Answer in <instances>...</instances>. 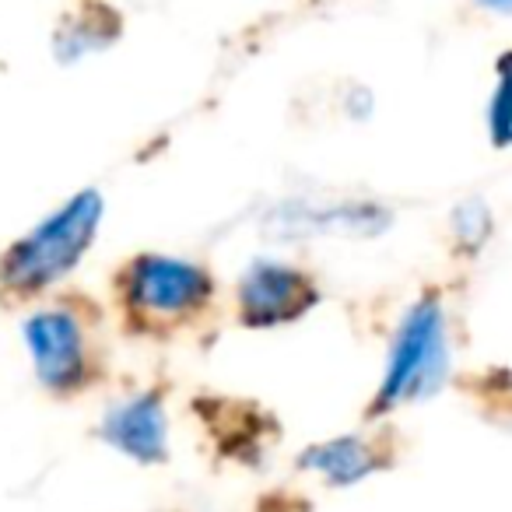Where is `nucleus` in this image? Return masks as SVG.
Returning <instances> with one entry per match:
<instances>
[{
  "mask_svg": "<svg viewBox=\"0 0 512 512\" xmlns=\"http://www.w3.org/2000/svg\"><path fill=\"white\" fill-rule=\"evenodd\" d=\"M102 221V197L95 190L74 193L50 218H43L29 235L0 256V285L18 299H29L57 281H64L81 256L92 249Z\"/></svg>",
  "mask_w": 512,
  "mask_h": 512,
  "instance_id": "nucleus-1",
  "label": "nucleus"
},
{
  "mask_svg": "<svg viewBox=\"0 0 512 512\" xmlns=\"http://www.w3.org/2000/svg\"><path fill=\"white\" fill-rule=\"evenodd\" d=\"M446 369V313H442L439 295H421L400 320L372 414H386L393 407L435 393L442 386V379H446Z\"/></svg>",
  "mask_w": 512,
  "mask_h": 512,
  "instance_id": "nucleus-2",
  "label": "nucleus"
},
{
  "mask_svg": "<svg viewBox=\"0 0 512 512\" xmlns=\"http://www.w3.org/2000/svg\"><path fill=\"white\" fill-rule=\"evenodd\" d=\"M214 295V281L204 267L176 256L144 253L134 256L120 274L123 309L144 330L186 323L207 309Z\"/></svg>",
  "mask_w": 512,
  "mask_h": 512,
  "instance_id": "nucleus-3",
  "label": "nucleus"
},
{
  "mask_svg": "<svg viewBox=\"0 0 512 512\" xmlns=\"http://www.w3.org/2000/svg\"><path fill=\"white\" fill-rule=\"evenodd\" d=\"M25 344H29L36 376L53 393H78L92 379V358L78 316L67 309H39L25 320Z\"/></svg>",
  "mask_w": 512,
  "mask_h": 512,
  "instance_id": "nucleus-4",
  "label": "nucleus"
},
{
  "mask_svg": "<svg viewBox=\"0 0 512 512\" xmlns=\"http://www.w3.org/2000/svg\"><path fill=\"white\" fill-rule=\"evenodd\" d=\"M320 288L306 271L281 260H256L239 281V320L246 327H281L306 316Z\"/></svg>",
  "mask_w": 512,
  "mask_h": 512,
  "instance_id": "nucleus-5",
  "label": "nucleus"
},
{
  "mask_svg": "<svg viewBox=\"0 0 512 512\" xmlns=\"http://www.w3.org/2000/svg\"><path fill=\"white\" fill-rule=\"evenodd\" d=\"M99 435L113 449L137 463H162L169 456V421L158 393L144 390L116 400L99 425Z\"/></svg>",
  "mask_w": 512,
  "mask_h": 512,
  "instance_id": "nucleus-6",
  "label": "nucleus"
},
{
  "mask_svg": "<svg viewBox=\"0 0 512 512\" xmlns=\"http://www.w3.org/2000/svg\"><path fill=\"white\" fill-rule=\"evenodd\" d=\"M383 456L372 449V442L358 439V435H348V439H330V442H320V446L306 449L302 453V467L309 470H320L330 484L337 488H348V484H358L379 467Z\"/></svg>",
  "mask_w": 512,
  "mask_h": 512,
  "instance_id": "nucleus-7",
  "label": "nucleus"
},
{
  "mask_svg": "<svg viewBox=\"0 0 512 512\" xmlns=\"http://www.w3.org/2000/svg\"><path fill=\"white\" fill-rule=\"evenodd\" d=\"M116 32H120V22H116V18H109V22L102 25L92 11H85L78 22H67L64 29L57 32V57L60 60L88 57V53H95V50H102V46L113 43Z\"/></svg>",
  "mask_w": 512,
  "mask_h": 512,
  "instance_id": "nucleus-8",
  "label": "nucleus"
},
{
  "mask_svg": "<svg viewBox=\"0 0 512 512\" xmlns=\"http://www.w3.org/2000/svg\"><path fill=\"white\" fill-rule=\"evenodd\" d=\"M505 67H509V57L498 60V81L488 102V130L495 148H505L512 137V95H509V71Z\"/></svg>",
  "mask_w": 512,
  "mask_h": 512,
  "instance_id": "nucleus-9",
  "label": "nucleus"
},
{
  "mask_svg": "<svg viewBox=\"0 0 512 512\" xmlns=\"http://www.w3.org/2000/svg\"><path fill=\"white\" fill-rule=\"evenodd\" d=\"M488 232H491V218L481 204H463L456 211V235L463 242H470L474 249H481L488 242Z\"/></svg>",
  "mask_w": 512,
  "mask_h": 512,
  "instance_id": "nucleus-10",
  "label": "nucleus"
},
{
  "mask_svg": "<svg viewBox=\"0 0 512 512\" xmlns=\"http://www.w3.org/2000/svg\"><path fill=\"white\" fill-rule=\"evenodd\" d=\"M474 4L491 15H512V0H474Z\"/></svg>",
  "mask_w": 512,
  "mask_h": 512,
  "instance_id": "nucleus-11",
  "label": "nucleus"
}]
</instances>
